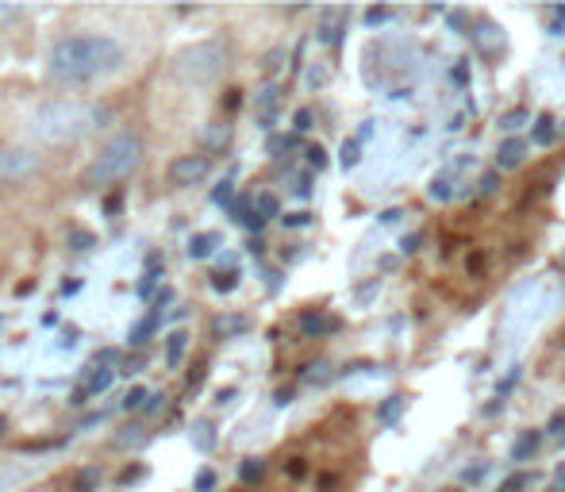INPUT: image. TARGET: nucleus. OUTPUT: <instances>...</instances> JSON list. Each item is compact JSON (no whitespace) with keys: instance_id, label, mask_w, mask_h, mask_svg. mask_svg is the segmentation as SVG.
I'll return each instance as SVG.
<instances>
[{"instance_id":"5fc2aeb1","label":"nucleus","mask_w":565,"mask_h":492,"mask_svg":"<svg viewBox=\"0 0 565 492\" xmlns=\"http://www.w3.org/2000/svg\"><path fill=\"white\" fill-rule=\"evenodd\" d=\"M142 366H147V359H142V354H135V359H127V366H124V373H139Z\"/></svg>"},{"instance_id":"5701e85b","label":"nucleus","mask_w":565,"mask_h":492,"mask_svg":"<svg viewBox=\"0 0 565 492\" xmlns=\"http://www.w3.org/2000/svg\"><path fill=\"white\" fill-rule=\"evenodd\" d=\"M262 473H266V462H262V458H246V462L238 466V481H243V485H258Z\"/></svg>"},{"instance_id":"4c0bfd02","label":"nucleus","mask_w":565,"mask_h":492,"mask_svg":"<svg viewBox=\"0 0 565 492\" xmlns=\"http://www.w3.org/2000/svg\"><path fill=\"white\" fill-rule=\"evenodd\" d=\"M235 285H238V274H231V269H227V274H216V281H212V289H216V292H231V289H235Z\"/></svg>"},{"instance_id":"0eeeda50","label":"nucleus","mask_w":565,"mask_h":492,"mask_svg":"<svg viewBox=\"0 0 565 492\" xmlns=\"http://www.w3.org/2000/svg\"><path fill=\"white\" fill-rule=\"evenodd\" d=\"M342 31H347V8H323L316 39H320V43H328V46H339L342 43Z\"/></svg>"},{"instance_id":"7ed1b4c3","label":"nucleus","mask_w":565,"mask_h":492,"mask_svg":"<svg viewBox=\"0 0 565 492\" xmlns=\"http://www.w3.org/2000/svg\"><path fill=\"white\" fill-rule=\"evenodd\" d=\"M142 154H147V147H142V135L119 131L116 139H108L105 147H100V154H93L89 170H85V185L119 189L142 165Z\"/></svg>"},{"instance_id":"f3484780","label":"nucleus","mask_w":565,"mask_h":492,"mask_svg":"<svg viewBox=\"0 0 565 492\" xmlns=\"http://www.w3.org/2000/svg\"><path fill=\"white\" fill-rule=\"evenodd\" d=\"M185 351H189V331H173V335L166 339V366L178 370L181 359H185Z\"/></svg>"},{"instance_id":"ddd939ff","label":"nucleus","mask_w":565,"mask_h":492,"mask_svg":"<svg viewBox=\"0 0 565 492\" xmlns=\"http://www.w3.org/2000/svg\"><path fill=\"white\" fill-rule=\"evenodd\" d=\"M539 447H543V431H520V439H515V447H512V462H531V458L539 454Z\"/></svg>"},{"instance_id":"39448f33","label":"nucleus","mask_w":565,"mask_h":492,"mask_svg":"<svg viewBox=\"0 0 565 492\" xmlns=\"http://www.w3.org/2000/svg\"><path fill=\"white\" fill-rule=\"evenodd\" d=\"M43 170V158L31 147H0V181L15 185V181H28Z\"/></svg>"},{"instance_id":"c03bdc74","label":"nucleus","mask_w":565,"mask_h":492,"mask_svg":"<svg viewBox=\"0 0 565 492\" xmlns=\"http://www.w3.org/2000/svg\"><path fill=\"white\" fill-rule=\"evenodd\" d=\"M497 189H500V170L484 173V178H481V193L489 196V193H497Z\"/></svg>"},{"instance_id":"423d86ee","label":"nucleus","mask_w":565,"mask_h":492,"mask_svg":"<svg viewBox=\"0 0 565 492\" xmlns=\"http://www.w3.org/2000/svg\"><path fill=\"white\" fill-rule=\"evenodd\" d=\"M212 173V158L209 154H181L178 162H170V181L178 189H193L201 181H209Z\"/></svg>"},{"instance_id":"473e14b6","label":"nucleus","mask_w":565,"mask_h":492,"mask_svg":"<svg viewBox=\"0 0 565 492\" xmlns=\"http://www.w3.org/2000/svg\"><path fill=\"white\" fill-rule=\"evenodd\" d=\"M531 481H535V473H512V478L500 485V492H520V489H531Z\"/></svg>"},{"instance_id":"f257e3e1","label":"nucleus","mask_w":565,"mask_h":492,"mask_svg":"<svg viewBox=\"0 0 565 492\" xmlns=\"http://www.w3.org/2000/svg\"><path fill=\"white\" fill-rule=\"evenodd\" d=\"M124 66V46L108 35H66L46 54V74L58 85H89Z\"/></svg>"},{"instance_id":"72a5a7b5","label":"nucleus","mask_w":565,"mask_h":492,"mask_svg":"<svg viewBox=\"0 0 565 492\" xmlns=\"http://www.w3.org/2000/svg\"><path fill=\"white\" fill-rule=\"evenodd\" d=\"M147 400H150V393H147V388H131V393H127V400H124V411L147 408Z\"/></svg>"},{"instance_id":"de8ad7c7","label":"nucleus","mask_w":565,"mask_h":492,"mask_svg":"<svg viewBox=\"0 0 565 492\" xmlns=\"http://www.w3.org/2000/svg\"><path fill=\"white\" fill-rule=\"evenodd\" d=\"M419 243H424V235H404V239H401V250H404V254H416V250H419Z\"/></svg>"},{"instance_id":"bb28decb","label":"nucleus","mask_w":565,"mask_h":492,"mask_svg":"<svg viewBox=\"0 0 565 492\" xmlns=\"http://www.w3.org/2000/svg\"><path fill=\"white\" fill-rule=\"evenodd\" d=\"M305 377H308V385H328V381L335 377V373H331V362H312Z\"/></svg>"},{"instance_id":"603ef678","label":"nucleus","mask_w":565,"mask_h":492,"mask_svg":"<svg viewBox=\"0 0 565 492\" xmlns=\"http://www.w3.org/2000/svg\"><path fill=\"white\" fill-rule=\"evenodd\" d=\"M450 77H454V82H458V85H466V82H469V66H466V62H458Z\"/></svg>"},{"instance_id":"a211bd4d","label":"nucleus","mask_w":565,"mask_h":492,"mask_svg":"<svg viewBox=\"0 0 565 492\" xmlns=\"http://www.w3.org/2000/svg\"><path fill=\"white\" fill-rule=\"evenodd\" d=\"M201 142L209 147V154H216V150H224L227 142H231V127L227 124H209L201 131Z\"/></svg>"},{"instance_id":"cd10ccee","label":"nucleus","mask_w":565,"mask_h":492,"mask_svg":"<svg viewBox=\"0 0 565 492\" xmlns=\"http://www.w3.org/2000/svg\"><path fill=\"white\" fill-rule=\"evenodd\" d=\"M93 246H97V235L93 232H82V227H74V232H70V250H93Z\"/></svg>"},{"instance_id":"a878e982","label":"nucleus","mask_w":565,"mask_h":492,"mask_svg":"<svg viewBox=\"0 0 565 492\" xmlns=\"http://www.w3.org/2000/svg\"><path fill=\"white\" fill-rule=\"evenodd\" d=\"M473 39H477V46H481V51L489 54L492 51V39H500V31L492 28L489 20H481V23H477V31H473Z\"/></svg>"},{"instance_id":"6e6d98bb","label":"nucleus","mask_w":565,"mask_h":492,"mask_svg":"<svg viewBox=\"0 0 565 492\" xmlns=\"http://www.w3.org/2000/svg\"><path fill=\"white\" fill-rule=\"evenodd\" d=\"M484 473H489V466H477V470H466V473H461V478H466V481H481Z\"/></svg>"},{"instance_id":"412c9836","label":"nucleus","mask_w":565,"mask_h":492,"mask_svg":"<svg viewBox=\"0 0 565 492\" xmlns=\"http://www.w3.org/2000/svg\"><path fill=\"white\" fill-rule=\"evenodd\" d=\"M554 139H558V124H554V116H539L535 131H531V142H539V147H551Z\"/></svg>"},{"instance_id":"4468645a","label":"nucleus","mask_w":565,"mask_h":492,"mask_svg":"<svg viewBox=\"0 0 565 492\" xmlns=\"http://www.w3.org/2000/svg\"><path fill=\"white\" fill-rule=\"evenodd\" d=\"M404 408H408V396H388V400H381V408H377V424L381 427H396L401 424V416H404Z\"/></svg>"},{"instance_id":"1a4fd4ad","label":"nucleus","mask_w":565,"mask_h":492,"mask_svg":"<svg viewBox=\"0 0 565 492\" xmlns=\"http://www.w3.org/2000/svg\"><path fill=\"white\" fill-rule=\"evenodd\" d=\"M523 158H527V139L508 135V139L497 147V170H520Z\"/></svg>"},{"instance_id":"2f4dec72","label":"nucleus","mask_w":565,"mask_h":492,"mask_svg":"<svg viewBox=\"0 0 565 492\" xmlns=\"http://www.w3.org/2000/svg\"><path fill=\"white\" fill-rule=\"evenodd\" d=\"M97 485H100V470H82V473L74 478V489H77V492H93Z\"/></svg>"},{"instance_id":"8fccbe9b","label":"nucleus","mask_w":565,"mask_h":492,"mask_svg":"<svg viewBox=\"0 0 565 492\" xmlns=\"http://www.w3.org/2000/svg\"><path fill=\"white\" fill-rule=\"evenodd\" d=\"M93 362H97V366H116V362H119V351H100Z\"/></svg>"},{"instance_id":"ea45409f","label":"nucleus","mask_w":565,"mask_h":492,"mask_svg":"<svg viewBox=\"0 0 565 492\" xmlns=\"http://www.w3.org/2000/svg\"><path fill=\"white\" fill-rule=\"evenodd\" d=\"M292 127H297V135L312 131V113H308V108H300V113L292 116Z\"/></svg>"},{"instance_id":"6e6552de","label":"nucleus","mask_w":565,"mask_h":492,"mask_svg":"<svg viewBox=\"0 0 565 492\" xmlns=\"http://www.w3.org/2000/svg\"><path fill=\"white\" fill-rule=\"evenodd\" d=\"M342 323L335 320V315H328L323 308H308L305 315H300V335H308V339H323V335H331V331H339Z\"/></svg>"},{"instance_id":"a19ab883","label":"nucleus","mask_w":565,"mask_h":492,"mask_svg":"<svg viewBox=\"0 0 565 492\" xmlns=\"http://www.w3.org/2000/svg\"><path fill=\"white\" fill-rule=\"evenodd\" d=\"M546 435H554V439L562 442V435H565V411H554V416H551V427H546Z\"/></svg>"},{"instance_id":"4d7b16f0","label":"nucleus","mask_w":565,"mask_h":492,"mask_svg":"<svg viewBox=\"0 0 565 492\" xmlns=\"http://www.w3.org/2000/svg\"><path fill=\"white\" fill-rule=\"evenodd\" d=\"M243 105V97H238V89H227V97H224V108H238Z\"/></svg>"},{"instance_id":"680f3d73","label":"nucleus","mask_w":565,"mask_h":492,"mask_svg":"<svg viewBox=\"0 0 565 492\" xmlns=\"http://www.w3.org/2000/svg\"><path fill=\"white\" fill-rule=\"evenodd\" d=\"M562 447H565V435H562Z\"/></svg>"},{"instance_id":"c756f323","label":"nucleus","mask_w":565,"mask_h":492,"mask_svg":"<svg viewBox=\"0 0 565 492\" xmlns=\"http://www.w3.org/2000/svg\"><path fill=\"white\" fill-rule=\"evenodd\" d=\"M297 142H300V135H274V139H269V154L281 158L285 150H292Z\"/></svg>"},{"instance_id":"3c124183","label":"nucleus","mask_w":565,"mask_h":492,"mask_svg":"<svg viewBox=\"0 0 565 492\" xmlns=\"http://www.w3.org/2000/svg\"><path fill=\"white\" fill-rule=\"evenodd\" d=\"M546 492H565V462L558 466V473H554V481H551V489Z\"/></svg>"},{"instance_id":"f03ea898","label":"nucleus","mask_w":565,"mask_h":492,"mask_svg":"<svg viewBox=\"0 0 565 492\" xmlns=\"http://www.w3.org/2000/svg\"><path fill=\"white\" fill-rule=\"evenodd\" d=\"M108 124H113V113L97 100H46L31 116V135L39 142H51V147H70V142L89 139Z\"/></svg>"},{"instance_id":"4be33fe9","label":"nucleus","mask_w":565,"mask_h":492,"mask_svg":"<svg viewBox=\"0 0 565 492\" xmlns=\"http://www.w3.org/2000/svg\"><path fill=\"white\" fill-rule=\"evenodd\" d=\"M254 212H258V220H281V204H277L274 193H258L254 196Z\"/></svg>"},{"instance_id":"6ab92c4d","label":"nucleus","mask_w":565,"mask_h":492,"mask_svg":"<svg viewBox=\"0 0 565 492\" xmlns=\"http://www.w3.org/2000/svg\"><path fill=\"white\" fill-rule=\"evenodd\" d=\"M427 193H431V201H450V196H458V189H454V170L435 173Z\"/></svg>"},{"instance_id":"c85d7f7f","label":"nucleus","mask_w":565,"mask_h":492,"mask_svg":"<svg viewBox=\"0 0 565 492\" xmlns=\"http://www.w3.org/2000/svg\"><path fill=\"white\" fill-rule=\"evenodd\" d=\"M158 277H162V274H158V258H150V274L139 281V297H142V300H150V297H154V289H158Z\"/></svg>"},{"instance_id":"9d476101","label":"nucleus","mask_w":565,"mask_h":492,"mask_svg":"<svg viewBox=\"0 0 565 492\" xmlns=\"http://www.w3.org/2000/svg\"><path fill=\"white\" fill-rule=\"evenodd\" d=\"M116 381V366H93L89 373V381L82 385V393L74 396V404H82V400H89V396H100V393H108V385Z\"/></svg>"},{"instance_id":"49530a36","label":"nucleus","mask_w":565,"mask_h":492,"mask_svg":"<svg viewBox=\"0 0 565 492\" xmlns=\"http://www.w3.org/2000/svg\"><path fill=\"white\" fill-rule=\"evenodd\" d=\"M20 15H23V8H20V4H0V23L20 20Z\"/></svg>"},{"instance_id":"052dcab7","label":"nucleus","mask_w":565,"mask_h":492,"mask_svg":"<svg viewBox=\"0 0 565 492\" xmlns=\"http://www.w3.org/2000/svg\"><path fill=\"white\" fill-rule=\"evenodd\" d=\"M443 492H458V489H443Z\"/></svg>"},{"instance_id":"a18cd8bd","label":"nucleus","mask_w":565,"mask_h":492,"mask_svg":"<svg viewBox=\"0 0 565 492\" xmlns=\"http://www.w3.org/2000/svg\"><path fill=\"white\" fill-rule=\"evenodd\" d=\"M388 8H370V12H365V23H370V28H377V23H385L388 20Z\"/></svg>"},{"instance_id":"bf43d9fd","label":"nucleus","mask_w":565,"mask_h":492,"mask_svg":"<svg viewBox=\"0 0 565 492\" xmlns=\"http://www.w3.org/2000/svg\"><path fill=\"white\" fill-rule=\"evenodd\" d=\"M4 435H8V419H4V411H0V442H4Z\"/></svg>"},{"instance_id":"aec40b11","label":"nucleus","mask_w":565,"mask_h":492,"mask_svg":"<svg viewBox=\"0 0 565 492\" xmlns=\"http://www.w3.org/2000/svg\"><path fill=\"white\" fill-rule=\"evenodd\" d=\"M158 323H162V312H158V308H150L147 320H139V323L131 328V346H142V343H147V339L154 335Z\"/></svg>"},{"instance_id":"e433bc0d","label":"nucleus","mask_w":565,"mask_h":492,"mask_svg":"<svg viewBox=\"0 0 565 492\" xmlns=\"http://www.w3.org/2000/svg\"><path fill=\"white\" fill-rule=\"evenodd\" d=\"M281 224L285 227H308V224H312V212H285Z\"/></svg>"},{"instance_id":"13d9d810","label":"nucleus","mask_w":565,"mask_h":492,"mask_svg":"<svg viewBox=\"0 0 565 492\" xmlns=\"http://www.w3.org/2000/svg\"><path fill=\"white\" fill-rule=\"evenodd\" d=\"M289 400H292V388H281V393L274 396V404H277V408H285V404H289Z\"/></svg>"},{"instance_id":"dca6fc26","label":"nucleus","mask_w":565,"mask_h":492,"mask_svg":"<svg viewBox=\"0 0 565 492\" xmlns=\"http://www.w3.org/2000/svg\"><path fill=\"white\" fill-rule=\"evenodd\" d=\"M220 232H201V235H193V239H189V258H212V254L220 250Z\"/></svg>"},{"instance_id":"7c9ffc66","label":"nucleus","mask_w":565,"mask_h":492,"mask_svg":"<svg viewBox=\"0 0 565 492\" xmlns=\"http://www.w3.org/2000/svg\"><path fill=\"white\" fill-rule=\"evenodd\" d=\"M305 158H308V165H312L316 173L328 170V150H323L320 142H312V147H305Z\"/></svg>"},{"instance_id":"f8f14e48","label":"nucleus","mask_w":565,"mask_h":492,"mask_svg":"<svg viewBox=\"0 0 565 492\" xmlns=\"http://www.w3.org/2000/svg\"><path fill=\"white\" fill-rule=\"evenodd\" d=\"M147 439H150V431L142 424H127V427H119V431L113 435V447L116 450H139V447H147Z\"/></svg>"},{"instance_id":"37998d69","label":"nucleus","mask_w":565,"mask_h":492,"mask_svg":"<svg viewBox=\"0 0 565 492\" xmlns=\"http://www.w3.org/2000/svg\"><path fill=\"white\" fill-rule=\"evenodd\" d=\"M231 193H235V185H231V181H220L216 193H212V201H216V204H231Z\"/></svg>"},{"instance_id":"9b49d317","label":"nucleus","mask_w":565,"mask_h":492,"mask_svg":"<svg viewBox=\"0 0 565 492\" xmlns=\"http://www.w3.org/2000/svg\"><path fill=\"white\" fill-rule=\"evenodd\" d=\"M250 331V315H238V312H224L212 320V335L216 339H238Z\"/></svg>"},{"instance_id":"b1692460","label":"nucleus","mask_w":565,"mask_h":492,"mask_svg":"<svg viewBox=\"0 0 565 492\" xmlns=\"http://www.w3.org/2000/svg\"><path fill=\"white\" fill-rule=\"evenodd\" d=\"M523 124H531V113H527V108H512V113L500 116V131H508V135H515Z\"/></svg>"},{"instance_id":"20e7f679","label":"nucleus","mask_w":565,"mask_h":492,"mask_svg":"<svg viewBox=\"0 0 565 492\" xmlns=\"http://www.w3.org/2000/svg\"><path fill=\"white\" fill-rule=\"evenodd\" d=\"M227 66V46L220 43V39H209V43H196L189 46V51L178 54V62H173V69H178L185 82L193 85H209L216 82L220 74H224Z\"/></svg>"},{"instance_id":"2eb2a0df","label":"nucleus","mask_w":565,"mask_h":492,"mask_svg":"<svg viewBox=\"0 0 565 492\" xmlns=\"http://www.w3.org/2000/svg\"><path fill=\"white\" fill-rule=\"evenodd\" d=\"M277 105H281V85H266V89H262V97H258V120H262V127H274Z\"/></svg>"},{"instance_id":"393cba45","label":"nucleus","mask_w":565,"mask_h":492,"mask_svg":"<svg viewBox=\"0 0 565 492\" xmlns=\"http://www.w3.org/2000/svg\"><path fill=\"white\" fill-rule=\"evenodd\" d=\"M358 158H362V142H358V139H347V142H342V150H339L342 170H354Z\"/></svg>"},{"instance_id":"864d4df0","label":"nucleus","mask_w":565,"mask_h":492,"mask_svg":"<svg viewBox=\"0 0 565 492\" xmlns=\"http://www.w3.org/2000/svg\"><path fill=\"white\" fill-rule=\"evenodd\" d=\"M289 473H292V478H305V473H308L305 458H292V462H289Z\"/></svg>"},{"instance_id":"58836bf2","label":"nucleus","mask_w":565,"mask_h":492,"mask_svg":"<svg viewBox=\"0 0 565 492\" xmlns=\"http://www.w3.org/2000/svg\"><path fill=\"white\" fill-rule=\"evenodd\" d=\"M193 489H196V492H212V489H216V473H212V470H201V473H196V481H193Z\"/></svg>"},{"instance_id":"c9c22d12","label":"nucleus","mask_w":565,"mask_h":492,"mask_svg":"<svg viewBox=\"0 0 565 492\" xmlns=\"http://www.w3.org/2000/svg\"><path fill=\"white\" fill-rule=\"evenodd\" d=\"M292 193H297L300 201H308V196H312V173H300V178H292Z\"/></svg>"},{"instance_id":"09e8293b","label":"nucleus","mask_w":565,"mask_h":492,"mask_svg":"<svg viewBox=\"0 0 565 492\" xmlns=\"http://www.w3.org/2000/svg\"><path fill=\"white\" fill-rule=\"evenodd\" d=\"M162 404H166L162 393H150V400H147V408H142V411H147V416H154V411H162Z\"/></svg>"},{"instance_id":"79ce46f5","label":"nucleus","mask_w":565,"mask_h":492,"mask_svg":"<svg viewBox=\"0 0 565 492\" xmlns=\"http://www.w3.org/2000/svg\"><path fill=\"white\" fill-rule=\"evenodd\" d=\"M281 58H285V51H269L266 62H262V69H266V74H277V69H281Z\"/></svg>"},{"instance_id":"f704fd0d","label":"nucleus","mask_w":565,"mask_h":492,"mask_svg":"<svg viewBox=\"0 0 565 492\" xmlns=\"http://www.w3.org/2000/svg\"><path fill=\"white\" fill-rule=\"evenodd\" d=\"M520 366H512V370H508V377L504 381H500V385H497V400H504V396L508 393H512V388H515V381H520Z\"/></svg>"}]
</instances>
